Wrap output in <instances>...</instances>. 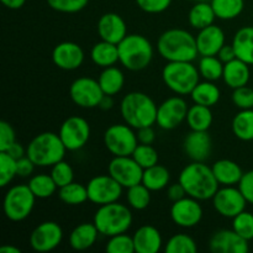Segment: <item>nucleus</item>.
Masks as SVG:
<instances>
[{"instance_id": "nucleus-1", "label": "nucleus", "mask_w": 253, "mask_h": 253, "mask_svg": "<svg viewBox=\"0 0 253 253\" xmlns=\"http://www.w3.org/2000/svg\"><path fill=\"white\" fill-rule=\"evenodd\" d=\"M178 182L184 187L188 197L203 202L212 199L219 190V182L212 169L204 162H192L183 168Z\"/></svg>"}, {"instance_id": "nucleus-2", "label": "nucleus", "mask_w": 253, "mask_h": 253, "mask_svg": "<svg viewBox=\"0 0 253 253\" xmlns=\"http://www.w3.org/2000/svg\"><path fill=\"white\" fill-rule=\"evenodd\" d=\"M158 53L167 62H193L197 59V40L183 29H169L157 41Z\"/></svg>"}, {"instance_id": "nucleus-3", "label": "nucleus", "mask_w": 253, "mask_h": 253, "mask_svg": "<svg viewBox=\"0 0 253 253\" xmlns=\"http://www.w3.org/2000/svg\"><path fill=\"white\" fill-rule=\"evenodd\" d=\"M158 106L147 94L131 91L126 94L120 104V113L124 121L133 128L155 125L157 121Z\"/></svg>"}, {"instance_id": "nucleus-4", "label": "nucleus", "mask_w": 253, "mask_h": 253, "mask_svg": "<svg viewBox=\"0 0 253 253\" xmlns=\"http://www.w3.org/2000/svg\"><path fill=\"white\" fill-rule=\"evenodd\" d=\"M66 151L58 133L42 132L27 145L26 156L37 167H52L63 160Z\"/></svg>"}, {"instance_id": "nucleus-5", "label": "nucleus", "mask_w": 253, "mask_h": 253, "mask_svg": "<svg viewBox=\"0 0 253 253\" xmlns=\"http://www.w3.org/2000/svg\"><path fill=\"white\" fill-rule=\"evenodd\" d=\"M118 47L119 62L128 71H142L152 62L153 46L142 35H127Z\"/></svg>"}, {"instance_id": "nucleus-6", "label": "nucleus", "mask_w": 253, "mask_h": 253, "mask_svg": "<svg viewBox=\"0 0 253 253\" xmlns=\"http://www.w3.org/2000/svg\"><path fill=\"white\" fill-rule=\"evenodd\" d=\"M132 212L120 203L100 205L95 211L93 222L103 236H115L127 231L132 225Z\"/></svg>"}, {"instance_id": "nucleus-7", "label": "nucleus", "mask_w": 253, "mask_h": 253, "mask_svg": "<svg viewBox=\"0 0 253 253\" xmlns=\"http://www.w3.org/2000/svg\"><path fill=\"white\" fill-rule=\"evenodd\" d=\"M162 79L173 93L188 95L200 82V73L192 62H168L162 71Z\"/></svg>"}, {"instance_id": "nucleus-8", "label": "nucleus", "mask_w": 253, "mask_h": 253, "mask_svg": "<svg viewBox=\"0 0 253 253\" xmlns=\"http://www.w3.org/2000/svg\"><path fill=\"white\" fill-rule=\"evenodd\" d=\"M36 199L29 185H14L5 194L2 205L5 216L14 222L27 219L34 210Z\"/></svg>"}, {"instance_id": "nucleus-9", "label": "nucleus", "mask_w": 253, "mask_h": 253, "mask_svg": "<svg viewBox=\"0 0 253 253\" xmlns=\"http://www.w3.org/2000/svg\"><path fill=\"white\" fill-rule=\"evenodd\" d=\"M104 145L113 156H131L137 147V135L127 124H114L104 132Z\"/></svg>"}, {"instance_id": "nucleus-10", "label": "nucleus", "mask_w": 253, "mask_h": 253, "mask_svg": "<svg viewBox=\"0 0 253 253\" xmlns=\"http://www.w3.org/2000/svg\"><path fill=\"white\" fill-rule=\"evenodd\" d=\"M123 185L119 184L110 174L96 175L86 184L88 200L99 207L118 202L123 195Z\"/></svg>"}, {"instance_id": "nucleus-11", "label": "nucleus", "mask_w": 253, "mask_h": 253, "mask_svg": "<svg viewBox=\"0 0 253 253\" xmlns=\"http://www.w3.org/2000/svg\"><path fill=\"white\" fill-rule=\"evenodd\" d=\"M105 95L98 81L89 77H81L76 79L69 86V96L72 101L79 108L93 109L99 106L101 99Z\"/></svg>"}, {"instance_id": "nucleus-12", "label": "nucleus", "mask_w": 253, "mask_h": 253, "mask_svg": "<svg viewBox=\"0 0 253 253\" xmlns=\"http://www.w3.org/2000/svg\"><path fill=\"white\" fill-rule=\"evenodd\" d=\"M108 170L109 174L126 189L142 182L143 168L133 160L132 156H114Z\"/></svg>"}, {"instance_id": "nucleus-13", "label": "nucleus", "mask_w": 253, "mask_h": 253, "mask_svg": "<svg viewBox=\"0 0 253 253\" xmlns=\"http://www.w3.org/2000/svg\"><path fill=\"white\" fill-rule=\"evenodd\" d=\"M247 200L240 188L234 185H226L216 192L212 197V207L217 214L227 219H234L239 214L246 210Z\"/></svg>"}, {"instance_id": "nucleus-14", "label": "nucleus", "mask_w": 253, "mask_h": 253, "mask_svg": "<svg viewBox=\"0 0 253 253\" xmlns=\"http://www.w3.org/2000/svg\"><path fill=\"white\" fill-rule=\"evenodd\" d=\"M59 137L67 151H78L86 145L90 137V126L81 116H71L61 125Z\"/></svg>"}, {"instance_id": "nucleus-15", "label": "nucleus", "mask_w": 253, "mask_h": 253, "mask_svg": "<svg viewBox=\"0 0 253 253\" xmlns=\"http://www.w3.org/2000/svg\"><path fill=\"white\" fill-rule=\"evenodd\" d=\"M63 230L54 221H44L30 235V246L36 252H49L61 245Z\"/></svg>"}, {"instance_id": "nucleus-16", "label": "nucleus", "mask_w": 253, "mask_h": 253, "mask_svg": "<svg viewBox=\"0 0 253 253\" xmlns=\"http://www.w3.org/2000/svg\"><path fill=\"white\" fill-rule=\"evenodd\" d=\"M189 108L180 96H172L163 101L157 110V124L163 130H174L187 119Z\"/></svg>"}, {"instance_id": "nucleus-17", "label": "nucleus", "mask_w": 253, "mask_h": 253, "mask_svg": "<svg viewBox=\"0 0 253 253\" xmlns=\"http://www.w3.org/2000/svg\"><path fill=\"white\" fill-rule=\"evenodd\" d=\"M170 219L177 226L183 229L197 226L203 219V208L199 204V200L192 197H184L183 199L173 202L170 207Z\"/></svg>"}, {"instance_id": "nucleus-18", "label": "nucleus", "mask_w": 253, "mask_h": 253, "mask_svg": "<svg viewBox=\"0 0 253 253\" xmlns=\"http://www.w3.org/2000/svg\"><path fill=\"white\" fill-rule=\"evenodd\" d=\"M209 250L212 253H247L250 246L234 229H222L210 237Z\"/></svg>"}, {"instance_id": "nucleus-19", "label": "nucleus", "mask_w": 253, "mask_h": 253, "mask_svg": "<svg viewBox=\"0 0 253 253\" xmlns=\"http://www.w3.org/2000/svg\"><path fill=\"white\" fill-rule=\"evenodd\" d=\"M52 61L63 71L78 69L84 62V51L76 42H61L52 51Z\"/></svg>"}, {"instance_id": "nucleus-20", "label": "nucleus", "mask_w": 253, "mask_h": 253, "mask_svg": "<svg viewBox=\"0 0 253 253\" xmlns=\"http://www.w3.org/2000/svg\"><path fill=\"white\" fill-rule=\"evenodd\" d=\"M183 148L192 162H205L211 153V137L208 131H193L188 133Z\"/></svg>"}, {"instance_id": "nucleus-21", "label": "nucleus", "mask_w": 253, "mask_h": 253, "mask_svg": "<svg viewBox=\"0 0 253 253\" xmlns=\"http://www.w3.org/2000/svg\"><path fill=\"white\" fill-rule=\"evenodd\" d=\"M98 34L103 41L119 44L127 36L125 20L115 12H106L98 21Z\"/></svg>"}, {"instance_id": "nucleus-22", "label": "nucleus", "mask_w": 253, "mask_h": 253, "mask_svg": "<svg viewBox=\"0 0 253 253\" xmlns=\"http://www.w3.org/2000/svg\"><path fill=\"white\" fill-rule=\"evenodd\" d=\"M195 40L200 56H217L219 51L225 44V34L221 27L212 24L199 30V34Z\"/></svg>"}, {"instance_id": "nucleus-23", "label": "nucleus", "mask_w": 253, "mask_h": 253, "mask_svg": "<svg viewBox=\"0 0 253 253\" xmlns=\"http://www.w3.org/2000/svg\"><path fill=\"white\" fill-rule=\"evenodd\" d=\"M132 237L135 252L137 253H157L162 249V235L152 225L141 226Z\"/></svg>"}, {"instance_id": "nucleus-24", "label": "nucleus", "mask_w": 253, "mask_h": 253, "mask_svg": "<svg viewBox=\"0 0 253 253\" xmlns=\"http://www.w3.org/2000/svg\"><path fill=\"white\" fill-rule=\"evenodd\" d=\"M250 77H251L250 64H247L246 62L235 58L225 63L222 79L230 88L236 89L240 86L247 85V83L250 82Z\"/></svg>"}, {"instance_id": "nucleus-25", "label": "nucleus", "mask_w": 253, "mask_h": 253, "mask_svg": "<svg viewBox=\"0 0 253 253\" xmlns=\"http://www.w3.org/2000/svg\"><path fill=\"white\" fill-rule=\"evenodd\" d=\"M99 230L94 222H83L73 229L69 235V246L76 251H85L96 242Z\"/></svg>"}, {"instance_id": "nucleus-26", "label": "nucleus", "mask_w": 253, "mask_h": 253, "mask_svg": "<svg viewBox=\"0 0 253 253\" xmlns=\"http://www.w3.org/2000/svg\"><path fill=\"white\" fill-rule=\"evenodd\" d=\"M212 173L220 185H239L244 172L236 162L231 160H220L212 165Z\"/></svg>"}, {"instance_id": "nucleus-27", "label": "nucleus", "mask_w": 253, "mask_h": 253, "mask_svg": "<svg viewBox=\"0 0 253 253\" xmlns=\"http://www.w3.org/2000/svg\"><path fill=\"white\" fill-rule=\"evenodd\" d=\"M236 57L253 66V26H245L235 34L232 39Z\"/></svg>"}, {"instance_id": "nucleus-28", "label": "nucleus", "mask_w": 253, "mask_h": 253, "mask_svg": "<svg viewBox=\"0 0 253 253\" xmlns=\"http://www.w3.org/2000/svg\"><path fill=\"white\" fill-rule=\"evenodd\" d=\"M90 58L94 64L101 67V68L115 66L119 62L118 44L101 40L100 42L94 44L93 48H91Z\"/></svg>"}, {"instance_id": "nucleus-29", "label": "nucleus", "mask_w": 253, "mask_h": 253, "mask_svg": "<svg viewBox=\"0 0 253 253\" xmlns=\"http://www.w3.org/2000/svg\"><path fill=\"white\" fill-rule=\"evenodd\" d=\"M99 84L105 95H116L120 93L125 84V76L123 71L115 66L106 67L103 69L98 78Z\"/></svg>"}, {"instance_id": "nucleus-30", "label": "nucleus", "mask_w": 253, "mask_h": 253, "mask_svg": "<svg viewBox=\"0 0 253 253\" xmlns=\"http://www.w3.org/2000/svg\"><path fill=\"white\" fill-rule=\"evenodd\" d=\"M216 15L209 1H198L188 14V21L193 29L202 30L214 24Z\"/></svg>"}, {"instance_id": "nucleus-31", "label": "nucleus", "mask_w": 253, "mask_h": 253, "mask_svg": "<svg viewBox=\"0 0 253 253\" xmlns=\"http://www.w3.org/2000/svg\"><path fill=\"white\" fill-rule=\"evenodd\" d=\"M170 179L169 170L161 165H155L150 168L143 169L142 184H145L151 192H158L165 189Z\"/></svg>"}, {"instance_id": "nucleus-32", "label": "nucleus", "mask_w": 253, "mask_h": 253, "mask_svg": "<svg viewBox=\"0 0 253 253\" xmlns=\"http://www.w3.org/2000/svg\"><path fill=\"white\" fill-rule=\"evenodd\" d=\"M190 96L195 104L211 108L220 100V89L217 88L216 84H214V82L205 81L202 83L199 82L190 93Z\"/></svg>"}, {"instance_id": "nucleus-33", "label": "nucleus", "mask_w": 253, "mask_h": 253, "mask_svg": "<svg viewBox=\"0 0 253 253\" xmlns=\"http://www.w3.org/2000/svg\"><path fill=\"white\" fill-rule=\"evenodd\" d=\"M185 120H187L190 130L208 131L212 124V113L209 106L194 104L188 110Z\"/></svg>"}, {"instance_id": "nucleus-34", "label": "nucleus", "mask_w": 253, "mask_h": 253, "mask_svg": "<svg viewBox=\"0 0 253 253\" xmlns=\"http://www.w3.org/2000/svg\"><path fill=\"white\" fill-rule=\"evenodd\" d=\"M232 132L239 140H253V109L241 110L232 119Z\"/></svg>"}, {"instance_id": "nucleus-35", "label": "nucleus", "mask_w": 253, "mask_h": 253, "mask_svg": "<svg viewBox=\"0 0 253 253\" xmlns=\"http://www.w3.org/2000/svg\"><path fill=\"white\" fill-rule=\"evenodd\" d=\"M58 198L67 205H82L88 200L86 185L72 182L64 187L58 188Z\"/></svg>"}, {"instance_id": "nucleus-36", "label": "nucleus", "mask_w": 253, "mask_h": 253, "mask_svg": "<svg viewBox=\"0 0 253 253\" xmlns=\"http://www.w3.org/2000/svg\"><path fill=\"white\" fill-rule=\"evenodd\" d=\"M215 15L220 20L236 19L244 11V0H210Z\"/></svg>"}, {"instance_id": "nucleus-37", "label": "nucleus", "mask_w": 253, "mask_h": 253, "mask_svg": "<svg viewBox=\"0 0 253 253\" xmlns=\"http://www.w3.org/2000/svg\"><path fill=\"white\" fill-rule=\"evenodd\" d=\"M225 63L216 56H203L199 61V73L205 81L215 82L222 78Z\"/></svg>"}, {"instance_id": "nucleus-38", "label": "nucleus", "mask_w": 253, "mask_h": 253, "mask_svg": "<svg viewBox=\"0 0 253 253\" xmlns=\"http://www.w3.org/2000/svg\"><path fill=\"white\" fill-rule=\"evenodd\" d=\"M27 185L32 190L35 197L39 198V199H47V198L52 197L58 188L51 174L34 175Z\"/></svg>"}, {"instance_id": "nucleus-39", "label": "nucleus", "mask_w": 253, "mask_h": 253, "mask_svg": "<svg viewBox=\"0 0 253 253\" xmlns=\"http://www.w3.org/2000/svg\"><path fill=\"white\" fill-rule=\"evenodd\" d=\"M126 199L128 205L135 210H145L151 203V190L142 183L127 188Z\"/></svg>"}, {"instance_id": "nucleus-40", "label": "nucleus", "mask_w": 253, "mask_h": 253, "mask_svg": "<svg viewBox=\"0 0 253 253\" xmlns=\"http://www.w3.org/2000/svg\"><path fill=\"white\" fill-rule=\"evenodd\" d=\"M198 246L194 240L185 234H177L170 237L165 246L166 253H195Z\"/></svg>"}, {"instance_id": "nucleus-41", "label": "nucleus", "mask_w": 253, "mask_h": 253, "mask_svg": "<svg viewBox=\"0 0 253 253\" xmlns=\"http://www.w3.org/2000/svg\"><path fill=\"white\" fill-rule=\"evenodd\" d=\"M105 251L108 253H133L135 252L133 237L126 235V232L111 236L106 242Z\"/></svg>"}, {"instance_id": "nucleus-42", "label": "nucleus", "mask_w": 253, "mask_h": 253, "mask_svg": "<svg viewBox=\"0 0 253 253\" xmlns=\"http://www.w3.org/2000/svg\"><path fill=\"white\" fill-rule=\"evenodd\" d=\"M131 156L143 169L152 167V166L158 163V153L155 150V147H152V145L140 143V145H137V147L135 148V151H133Z\"/></svg>"}, {"instance_id": "nucleus-43", "label": "nucleus", "mask_w": 253, "mask_h": 253, "mask_svg": "<svg viewBox=\"0 0 253 253\" xmlns=\"http://www.w3.org/2000/svg\"><path fill=\"white\" fill-rule=\"evenodd\" d=\"M16 175V160L6 152H0V187L9 185Z\"/></svg>"}, {"instance_id": "nucleus-44", "label": "nucleus", "mask_w": 253, "mask_h": 253, "mask_svg": "<svg viewBox=\"0 0 253 253\" xmlns=\"http://www.w3.org/2000/svg\"><path fill=\"white\" fill-rule=\"evenodd\" d=\"M232 229L247 241L253 240V214L242 211L232 219Z\"/></svg>"}, {"instance_id": "nucleus-45", "label": "nucleus", "mask_w": 253, "mask_h": 253, "mask_svg": "<svg viewBox=\"0 0 253 253\" xmlns=\"http://www.w3.org/2000/svg\"><path fill=\"white\" fill-rule=\"evenodd\" d=\"M51 177L53 178L54 183L57 184V187L62 188L64 185L69 184V183L73 182L74 179V172L73 168L71 167V165L67 162H64L63 160L59 161L58 163L52 166L51 169Z\"/></svg>"}, {"instance_id": "nucleus-46", "label": "nucleus", "mask_w": 253, "mask_h": 253, "mask_svg": "<svg viewBox=\"0 0 253 253\" xmlns=\"http://www.w3.org/2000/svg\"><path fill=\"white\" fill-rule=\"evenodd\" d=\"M51 9L64 14H74L83 10L89 0H46Z\"/></svg>"}, {"instance_id": "nucleus-47", "label": "nucleus", "mask_w": 253, "mask_h": 253, "mask_svg": "<svg viewBox=\"0 0 253 253\" xmlns=\"http://www.w3.org/2000/svg\"><path fill=\"white\" fill-rule=\"evenodd\" d=\"M232 103L236 108L241 109V110L253 109V89L247 85L234 89Z\"/></svg>"}, {"instance_id": "nucleus-48", "label": "nucleus", "mask_w": 253, "mask_h": 253, "mask_svg": "<svg viewBox=\"0 0 253 253\" xmlns=\"http://www.w3.org/2000/svg\"><path fill=\"white\" fill-rule=\"evenodd\" d=\"M136 4L142 11L148 14H160L170 6L172 0H136Z\"/></svg>"}, {"instance_id": "nucleus-49", "label": "nucleus", "mask_w": 253, "mask_h": 253, "mask_svg": "<svg viewBox=\"0 0 253 253\" xmlns=\"http://www.w3.org/2000/svg\"><path fill=\"white\" fill-rule=\"evenodd\" d=\"M16 142V135L12 126L6 121H0V152H5Z\"/></svg>"}, {"instance_id": "nucleus-50", "label": "nucleus", "mask_w": 253, "mask_h": 253, "mask_svg": "<svg viewBox=\"0 0 253 253\" xmlns=\"http://www.w3.org/2000/svg\"><path fill=\"white\" fill-rule=\"evenodd\" d=\"M239 188L249 202V204L253 205V169L244 173L239 183Z\"/></svg>"}, {"instance_id": "nucleus-51", "label": "nucleus", "mask_w": 253, "mask_h": 253, "mask_svg": "<svg viewBox=\"0 0 253 253\" xmlns=\"http://www.w3.org/2000/svg\"><path fill=\"white\" fill-rule=\"evenodd\" d=\"M16 169L19 177H30V174H32L35 169V163L27 156H24L16 161Z\"/></svg>"}, {"instance_id": "nucleus-52", "label": "nucleus", "mask_w": 253, "mask_h": 253, "mask_svg": "<svg viewBox=\"0 0 253 253\" xmlns=\"http://www.w3.org/2000/svg\"><path fill=\"white\" fill-rule=\"evenodd\" d=\"M137 140L140 143L143 145H152L156 140V132L152 128V126H145V127L137 128Z\"/></svg>"}, {"instance_id": "nucleus-53", "label": "nucleus", "mask_w": 253, "mask_h": 253, "mask_svg": "<svg viewBox=\"0 0 253 253\" xmlns=\"http://www.w3.org/2000/svg\"><path fill=\"white\" fill-rule=\"evenodd\" d=\"M185 195H187V192H185L184 187H183L179 182L168 187L167 197L168 199L172 200V202H177V200L183 199Z\"/></svg>"}, {"instance_id": "nucleus-54", "label": "nucleus", "mask_w": 253, "mask_h": 253, "mask_svg": "<svg viewBox=\"0 0 253 253\" xmlns=\"http://www.w3.org/2000/svg\"><path fill=\"white\" fill-rule=\"evenodd\" d=\"M217 57H219V58L221 59L224 63H227V62L237 58L236 52H235V48H234V46H232V43L231 44H224V46H222V48L219 51V53H217Z\"/></svg>"}, {"instance_id": "nucleus-55", "label": "nucleus", "mask_w": 253, "mask_h": 253, "mask_svg": "<svg viewBox=\"0 0 253 253\" xmlns=\"http://www.w3.org/2000/svg\"><path fill=\"white\" fill-rule=\"evenodd\" d=\"M5 152H6L7 155L11 156L12 158H15L16 161L20 160V158H22L24 156H26V150H25V148L22 147L19 142L12 143V145L10 146V147L7 148Z\"/></svg>"}, {"instance_id": "nucleus-56", "label": "nucleus", "mask_w": 253, "mask_h": 253, "mask_svg": "<svg viewBox=\"0 0 253 253\" xmlns=\"http://www.w3.org/2000/svg\"><path fill=\"white\" fill-rule=\"evenodd\" d=\"M1 2L7 7V9L17 10L21 9V7L24 6L26 0H1Z\"/></svg>"}, {"instance_id": "nucleus-57", "label": "nucleus", "mask_w": 253, "mask_h": 253, "mask_svg": "<svg viewBox=\"0 0 253 253\" xmlns=\"http://www.w3.org/2000/svg\"><path fill=\"white\" fill-rule=\"evenodd\" d=\"M114 106V100L111 95H104L101 99L100 104H99V108L103 109V110H110Z\"/></svg>"}, {"instance_id": "nucleus-58", "label": "nucleus", "mask_w": 253, "mask_h": 253, "mask_svg": "<svg viewBox=\"0 0 253 253\" xmlns=\"http://www.w3.org/2000/svg\"><path fill=\"white\" fill-rule=\"evenodd\" d=\"M0 253H21V250L12 245H5L0 249Z\"/></svg>"}, {"instance_id": "nucleus-59", "label": "nucleus", "mask_w": 253, "mask_h": 253, "mask_svg": "<svg viewBox=\"0 0 253 253\" xmlns=\"http://www.w3.org/2000/svg\"><path fill=\"white\" fill-rule=\"evenodd\" d=\"M190 1H194V2H198V1H210V0H190Z\"/></svg>"}]
</instances>
